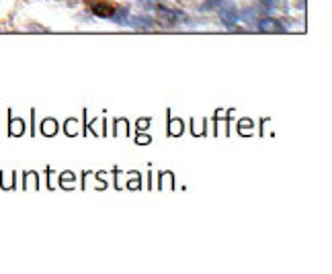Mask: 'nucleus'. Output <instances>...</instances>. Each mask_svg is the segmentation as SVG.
Masks as SVG:
<instances>
[{
    "label": "nucleus",
    "instance_id": "5",
    "mask_svg": "<svg viewBox=\"0 0 332 274\" xmlns=\"http://www.w3.org/2000/svg\"><path fill=\"white\" fill-rule=\"evenodd\" d=\"M41 133L47 135V137L55 135V133H57V123H55L53 119H45L43 123H41Z\"/></svg>",
    "mask_w": 332,
    "mask_h": 274
},
{
    "label": "nucleus",
    "instance_id": "2",
    "mask_svg": "<svg viewBox=\"0 0 332 274\" xmlns=\"http://www.w3.org/2000/svg\"><path fill=\"white\" fill-rule=\"evenodd\" d=\"M115 9L117 7L109 5V3H93V5H90V11H93V15L103 17V19H111L115 15Z\"/></svg>",
    "mask_w": 332,
    "mask_h": 274
},
{
    "label": "nucleus",
    "instance_id": "3",
    "mask_svg": "<svg viewBox=\"0 0 332 274\" xmlns=\"http://www.w3.org/2000/svg\"><path fill=\"white\" fill-rule=\"evenodd\" d=\"M156 13H158V23H162V25H174L176 19L180 17V13L170 11L166 7H156Z\"/></svg>",
    "mask_w": 332,
    "mask_h": 274
},
{
    "label": "nucleus",
    "instance_id": "11",
    "mask_svg": "<svg viewBox=\"0 0 332 274\" xmlns=\"http://www.w3.org/2000/svg\"><path fill=\"white\" fill-rule=\"evenodd\" d=\"M148 127V119H140L138 121V129H146Z\"/></svg>",
    "mask_w": 332,
    "mask_h": 274
},
{
    "label": "nucleus",
    "instance_id": "4",
    "mask_svg": "<svg viewBox=\"0 0 332 274\" xmlns=\"http://www.w3.org/2000/svg\"><path fill=\"white\" fill-rule=\"evenodd\" d=\"M238 19H240V13H238L236 7H224L222 9V21H224V25L234 27L238 23Z\"/></svg>",
    "mask_w": 332,
    "mask_h": 274
},
{
    "label": "nucleus",
    "instance_id": "7",
    "mask_svg": "<svg viewBox=\"0 0 332 274\" xmlns=\"http://www.w3.org/2000/svg\"><path fill=\"white\" fill-rule=\"evenodd\" d=\"M23 131H25V125L21 119L11 121V135H23Z\"/></svg>",
    "mask_w": 332,
    "mask_h": 274
},
{
    "label": "nucleus",
    "instance_id": "10",
    "mask_svg": "<svg viewBox=\"0 0 332 274\" xmlns=\"http://www.w3.org/2000/svg\"><path fill=\"white\" fill-rule=\"evenodd\" d=\"M222 3H224V0H205V3H203V11H211V9H218V7H222Z\"/></svg>",
    "mask_w": 332,
    "mask_h": 274
},
{
    "label": "nucleus",
    "instance_id": "9",
    "mask_svg": "<svg viewBox=\"0 0 332 274\" xmlns=\"http://www.w3.org/2000/svg\"><path fill=\"white\" fill-rule=\"evenodd\" d=\"M154 23H152V19H148V17H144V19H134V27H144V29H150Z\"/></svg>",
    "mask_w": 332,
    "mask_h": 274
},
{
    "label": "nucleus",
    "instance_id": "8",
    "mask_svg": "<svg viewBox=\"0 0 332 274\" xmlns=\"http://www.w3.org/2000/svg\"><path fill=\"white\" fill-rule=\"evenodd\" d=\"M76 131H78V121H76V119H68L66 133H68V135H76Z\"/></svg>",
    "mask_w": 332,
    "mask_h": 274
},
{
    "label": "nucleus",
    "instance_id": "1",
    "mask_svg": "<svg viewBox=\"0 0 332 274\" xmlns=\"http://www.w3.org/2000/svg\"><path fill=\"white\" fill-rule=\"evenodd\" d=\"M258 31H262V33H285V27L275 19H262L258 23Z\"/></svg>",
    "mask_w": 332,
    "mask_h": 274
},
{
    "label": "nucleus",
    "instance_id": "12",
    "mask_svg": "<svg viewBox=\"0 0 332 274\" xmlns=\"http://www.w3.org/2000/svg\"><path fill=\"white\" fill-rule=\"evenodd\" d=\"M138 143H150V137H148V135H142V133H140V135H138Z\"/></svg>",
    "mask_w": 332,
    "mask_h": 274
},
{
    "label": "nucleus",
    "instance_id": "6",
    "mask_svg": "<svg viewBox=\"0 0 332 274\" xmlns=\"http://www.w3.org/2000/svg\"><path fill=\"white\" fill-rule=\"evenodd\" d=\"M168 133L178 137L180 133H183V123H180L178 119H170V123H168Z\"/></svg>",
    "mask_w": 332,
    "mask_h": 274
}]
</instances>
